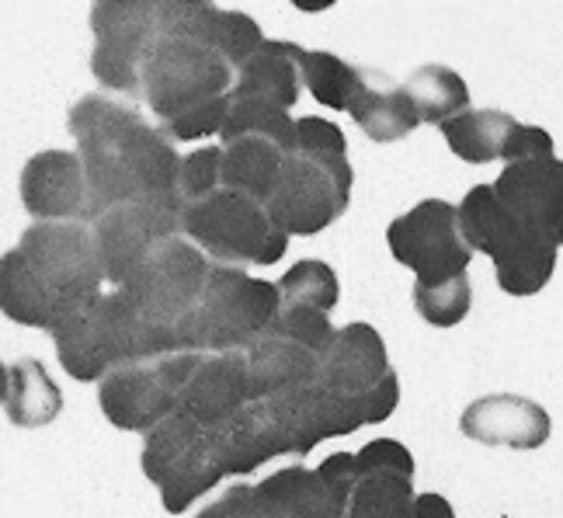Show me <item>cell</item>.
I'll return each mask as SVG.
<instances>
[{"instance_id":"8d00e7d4","label":"cell","mask_w":563,"mask_h":518,"mask_svg":"<svg viewBox=\"0 0 563 518\" xmlns=\"http://www.w3.org/2000/svg\"><path fill=\"white\" fill-rule=\"evenodd\" d=\"M195 518H278L251 484H233L220 498L209 502Z\"/></svg>"},{"instance_id":"4dcf8cb0","label":"cell","mask_w":563,"mask_h":518,"mask_svg":"<svg viewBox=\"0 0 563 518\" xmlns=\"http://www.w3.org/2000/svg\"><path fill=\"white\" fill-rule=\"evenodd\" d=\"M296 63L302 88H307L320 104L334 108V112H349L358 88H362V67H352L334 53H313L296 46Z\"/></svg>"},{"instance_id":"f546056e","label":"cell","mask_w":563,"mask_h":518,"mask_svg":"<svg viewBox=\"0 0 563 518\" xmlns=\"http://www.w3.org/2000/svg\"><path fill=\"white\" fill-rule=\"evenodd\" d=\"M407 98L415 101V112L428 125H445L449 119H456L460 112L470 108V88L466 80L442 63H428L418 67L404 80Z\"/></svg>"},{"instance_id":"d4e9b609","label":"cell","mask_w":563,"mask_h":518,"mask_svg":"<svg viewBox=\"0 0 563 518\" xmlns=\"http://www.w3.org/2000/svg\"><path fill=\"white\" fill-rule=\"evenodd\" d=\"M349 115L373 143L404 140L421 125L415 101L407 98L404 84H394L383 70H362V88L349 108Z\"/></svg>"},{"instance_id":"9a60e30c","label":"cell","mask_w":563,"mask_h":518,"mask_svg":"<svg viewBox=\"0 0 563 518\" xmlns=\"http://www.w3.org/2000/svg\"><path fill=\"white\" fill-rule=\"evenodd\" d=\"M95 233L104 257L108 289H122L150 251L167 236L181 233V206L161 199H125L98 216Z\"/></svg>"},{"instance_id":"ac0fdd59","label":"cell","mask_w":563,"mask_h":518,"mask_svg":"<svg viewBox=\"0 0 563 518\" xmlns=\"http://www.w3.org/2000/svg\"><path fill=\"white\" fill-rule=\"evenodd\" d=\"M394 373L373 323H344L317 352V383L338 397H365Z\"/></svg>"},{"instance_id":"836d02e7","label":"cell","mask_w":563,"mask_h":518,"mask_svg":"<svg viewBox=\"0 0 563 518\" xmlns=\"http://www.w3.org/2000/svg\"><path fill=\"white\" fill-rule=\"evenodd\" d=\"M470 278L466 272L449 278V283L439 286H421L415 283V307L421 313V320H428L431 328H456V323L470 313Z\"/></svg>"},{"instance_id":"6da1fadb","label":"cell","mask_w":563,"mask_h":518,"mask_svg":"<svg viewBox=\"0 0 563 518\" xmlns=\"http://www.w3.org/2000/svg\"><path fill=\"white\" fill-rule=\"evenodd\" d=\"M70 133L88 170L91 223L125 199L178 202V150L136 104L112 95H84L70 108ZM181 206V202H178Z\"/></svg>"},{"instance_id":"44dd1931","label":"cell","mask_w":563,"mask_h":518,"mask_svg":"<svg viewBox=\"0 0 563 518\" xmlns=\"http://www.w3.org/2000/svg\"><path fill=\"white\" fill-rule=\"evenodd\" d=\"M251 397V379H247V355L244 349L236 352H202L199 365L191 370L178 411L191 415L199 425L212 428L233 418L241 407H247Z\"/></svg>"},{"instance_id":"30bf717a","label":"cell","mask_w":563,"mask_h":518,"mask_svg":"<svg viewBox=\"0 0 563 518\" xmlns=\"http://www.w3.org/2000/svg\"><path fill=\"white\" fill-rule=\"evenodd\" d=\"M202 352L178 349L115 365L98 386L104 418L125 431H150L178 411L181 390Z\"/></svg>"},{"instance_id":"5b68a950","label":"cell","mask_w":563,"mask_h":518,"mask_svg":"<svg viewBox=\"0 0 563 518\" xmlns=\"http://www.w3.org/2000/svg\"><path fill=\"white\" fill-rule=\"evenodd\" d=\"M282 307L278 286L247 275V268L216 265L209 268L206 289L191 313L178 323V349L191 352H236L268 334Z\"/></svg>"},{"instance_id":"2e32d148","label":"cell","mask_w":563,"mask_h":518,"mask_svg":"<svg viewBox=\"0 0 563 518\" xmlns=\"http://www.w3.org/2000/svg\"><path fill=\"white\" fill-rule=\"evenodd\" d=\"M442 136L452 154L466 164H518L532 157H556L553 136L547 129L522 125L508 112H497V108H466L442 125Z\"/></svg>"},{"instance_id":"ffe728a7","label":"cell","mask_w":563,"mask_h":518,"mask_svg":"<svg viewBox=\"0 0 563 518\" xmlns=\"http://www.w3.org/2000/svg\"><path fill=\"white\" fill-rule=\"evenodd\" d=\"M206 431H209L212 460L220 466L223 477L251 473L254 466H262L275 456H289L292 452L289 431L278 421L268 400H251L233 418H227L223 425H212Z\"/></svg>"},{"instance_id":"d590c367","label":"cell","mask_w":563,"mask_h":518,"mask_svg":"<svg viewBox=\"0 0 563 518\" xmlns=\"http://www.w3.org/2000/svg\"><path fill=\"white\" fill-rule=\"evenodd\" d=\"M268 331L289 338L296 344H307L310 352H320L323 344H328V338L334 334L328 313L317 307H302V304H282Z\"/></svg>"},{"instance_id":"52a82bcc","label":"cell","mask_w":563,"mask_h":518,"mask_svg":"<svg viewBox=\"0 0 563 518\" xmlns=\"http://www.w3.org/2000/svg\"><path fill=\"white\" fill-rule=\"evenodd\" d=\"M14 254L49 296L59 320L84 299L108 289L101 244L88 220H42L21 233Z\"/></svg>"},{"instance_id":"f1b7e54d","label":"cell","mask_w":563,"mask_h":518,"mask_svg":"<svg viewBox=\"0 0 563 518\" xmlns=\"http://www.w3.org/2000/svg\"><path fill=\"white\" fill-rule=\"evenodd\" d=\"M286 150L265 136H236L223 143V188L244 191V196L268 202L278 181Z\"/></svg>"},{"instance_id":"83f0119b","label":"cell","mask_w":563,"mask_h":518,"mask_svg":"<svg viewBox=\"0 0 563 518\" xmlns=\"http://www.w3.org/2000/svg\"><path fill=\"white\" fill-rule=\"evenodd\" d=\"M63 407L59 386L49 379L46 365L35 359H21L4 365V415L21 428H38L56 421Z\"/></svg>"},{"instance_id":"8fae6325","label":"cell","mask_w":563,"mask_h":518,"mask_svg":"<svg viewBox=\"0 0 563 518\" xmlns=\"http://www.w3.org/2000/svg\"><path fill=\"white\" fill-rule=\"evenodd\" d=\"M161 0H104L91 8V70L104 91L143 98V67L154 42L161 38Z\"/></svg>"},{"instance_id":"3957f363","label":"cell","mask_w":563,"mask_h":518,"mask_svg":"<svg viewBox=\"0 0 563 518\" xmlns=\"http://www.w3.org/2000/svg\"><path fill=\"white\" fill-rule=\"evenodd\" d=\"M352 202V164L344 133L328 119H296V146L282 161L268 196L272 220L289 236L328 230Z\"/></svg>"},{"instance_id":"e575fe53","label":"cell","mask_w":563,"mask_h":518,"mask_svg":"<svg viewBox=\"0 0 563 518\" xmlns=\"http://www.w3.org/2000/svg\"><path fill=\"white\" fill-rule=\"evenodd\" d=\"M223 188V146H202L181 157L178 170V202L195 206Z\"/></svg>"},{"instance_id":"d6a6232c","label":"cell","mask_w":563,"mask_h":518,"mask_svg":"<svg viewBox=\"0 0 563 518\" xmlns=\"http://www.w3.org/2000/svg\"><path fill=\"white\" fill-rule=\"evenodd\" d=\"M278 296L282 304H302V307H317L323 313H331L338 304V275L331 272L328 262H296L286 275L278 278Z\"/></svg>"},{"instance_id":"74e56055","label":"cell","mask_w":563,"mask_h":518,"mask_svg":"<svg viewBox=\"0 0 563 518\" xmlns=\"http://www.w3.org/2000/svg\"><path fill=\"white\" fill-rule=\"evenodd\" d=\"M415 518H456V511H452V505L442 498V494H418L415 498Z\"/></svg>"},{"instance_id":"cb8c5ba5","label":"cell","mask_w":563,"mask_h":518,"mask_svg":"<svg viewBox=\"0 0 563 518\" xmlns=\"http://www.w3.org/2000/svg\"><path fill=\"white\" fill-rule=\"evenodd\" d=\"M257 494L278 518H344L352 494L310 466H289L257 484Z\"/></svg>"},{"instance_id":"e0dca14e","label":"cell","mask_w":563,"mask_h":518,"mask_svg":"<svg viewBox=\"0 0 563 518\" xmlns=\"http://www.w3.org/2000/svg\"><path fill=\"white\" fill-rule=\"evenodd\" d=\"M494 196L532 233H543L563 244V161L532 157L501 170L494 181Z\"/></svg>"},{"instance_id":"603a6c76","label":"cell","mask_w":563,"mask_h":518,"mask_svg":"<svg viewBox=\"0 0 563 518\" xmlns=\"http://www.w3.org/2000/svg\"><path fill=\"white\" fill-rule=\"evenodd\" d=\"M164 29L188 32L212 46L233 70H241L244 63L265 46V35L257 29V21L241 11H223L216 4H199V0H178V4H161Z\"/></svg>"},{"instance_id":"8992f818","label":"cell","mask_w":563,"mask_h":518,"mask_svg":"<svg viewBox=\"0 0 563 518\" xmlns=\"http://www.w3.org/2000/svg\"><path fill=\"white\" fill-rule=\"evenodd\" d=\"M456 209L470 251L494 257L497 286L508 296H532L550 283L560 244L518 223L494 196V185L470 188Z\"/></svg>"},{"instance_id":"7a4b0ae2","label":"cell","mask_w":563,"mask_h":518,"mask_svg":"<svg viewBox=\"0 0 563 518\" xmlns=\"http://www.w3.org/2000/svg\"><path fill=\"white\" fill-rule=\"evenodd\" d=\"M236 70L202 38L161 25L143 67V101L170 140L191 143L223 133Z\"/></svg>"},{"instance_id":"9c48e42d","label":"cell","mask_w":563,"mask_h":518,"mask_svg":"<svg viewBox=\"0 0 563 518\" xmlns=\"http://www.w3.org/2000/svg\"><path fill=\"white\" fill-rule=\"evenodd\" d=\"M278 421L286 425L292 439V456H307L317 442H328L338 436H352L362 425H379L397 411L400 404V379L389 373L373 394L365 397H338L313 383H302L296 390L265 397Z\"/></svg>"},{"instance_id":"5bb4252c","label":"cell","mask_w":563,"mask_h":518,"mask_svg":"<svg viewBox=\"0 0 563 518\" xmlns=\"http://www.w3.org/2000/svg\"><path fill=\"white\" fill-rule=\"evenodd\" d=\"M386 244L394 257L418 275L421 286H439L466 272L470 244L460 230V209L445 199H424L389 223Z\"/></svg>"},{"instance_id":"4316f807","label":"cell","mask_w":563,"mask_h":518,"mask_svg":"<svg viewBox=\"0 0 563 518\" xmlns=\"http://www.w3.org/2000/svg\"><path fill=\"white\" fill-rule=\"evenodd\" d=\"M299 88H302V77H299V63H296V42L265 38V46L236 70L233 98L268 101V104H278L289 112L299 98Z\"/></svg>"},{"instance_id":"d6986e66","label":"cell","mask_w":563,"mask_h":518,"mask_svg":"<svg viewBox=\"0 0 563 518\" xmlns=\"http://www.w3.org/2000/svg\"><path fill=\"white\" fill-rule=\"evenodd\" d=\"M21 202L35 220H88L91 191L80 154L67 150H42L21 170Z\"/></svg>"},{"instance_id":"277c9868","label":"cell","mask_w":563,"mask_h":518,"mask_svg":"<svg viewBox=\"0 0 563 518\" xmlns=\"http://www.w3.org/2000/svg\"><path fill=\"white\" fill-rule=\"evenodd\" d=\"M49 334L63 370L80 383L104 379L115 365L133 359L178 352V334L146 323L122 289H101L84 299Z\"/></svg>"},{"instance_id":"7c38bea8","label":"cell","mask_w":563,"mask_h":518,"mask_svg":"<svg viewBox=\"0 0 563 518\" xmlns=\"http://www.w3.org/2000/svg\"><path fill=\"white\" fill-rule=\"evenodd\" d=\"M143 473L161 487L164 508L170 515L185 511L195 498H202L223 481L212 460L209 431L191 415L175 411L146 431L143 442Z\"/></svg>"},{"instance_id":"ba28073f","label":"cell","mask_w":563,"mask_h":518,"mask_svg":"<svg viewBox=\"0 0 563 518\" xmlns=\"http://www.w3.org/2000/svg\"><path fill=\"white\" fill-rule=\"evenodd\" d=\"M181 233L216 257V265L233 268L275 265L289 244V233L272 220L268 206L233 188H220L209 199L185 206Z\"/></svg>"},{"instance_id":"7402d4cb","label":"cell","mask_w":563,"mask_h":518,"mask_svg":"<svg viewBox=\"0 0 563 518\" xmlns=\"http://www.w3.org/2000/svg\"><path fill=\"white\" fill-rule=\"evenodd\" d=\"M460 431L473 442L505 445V449H539L550 439V415L529 397L518 394H490L473 400L463 418Z\"/></svg>"},{"instance_id":"4fadbf2b","label":"cell","mask_w":563,"mask_h":518,"mask_svg":"<svg viewBox=\"0 0 563 518\" xmlns=\"http://www.w3.org/2000/svg\"><path fill=\"white\" fill-rule=\"evenodd\" d=\"M209 268L212 265L206 262V251L195 247L178 233L161 241L143 257L136 272L125 278L122 293L129 296V304L140 310L146 323L175 331L191 313V307L199 304Z\"/></svg>"},{"instance_id":"484cf974","label":"cell","mask_w":563,"mask_h":518,"mask_svg":"<svg viewBox=\"0 0 563 518\" xmlns=\"http://www.w3.org/2000/svg\"><path fill=\"white\" fill-rule=\"evenodd\" d=\"M244 355H247V379H251L254 400L286 394L302 383L317 379V352L282 334H272V331L262 334L251 349H244Z\"/></svg>"},{"instance_id":"1f68e13d","label":"cell","mask_w":563,"mask_h":518,"mask_svg":"<svg viewBox=\"0 0 563 518\" xmlns=\"http://www.w3.org/2000/svg\"><path fill=\"white\" fill-rule=\"evenodd\" d=\"M220 136H223V143L236 140V136H265L289 154L296 146V119L278 104L254 101V98H233Z\"/></svg>"}]
</instances>
